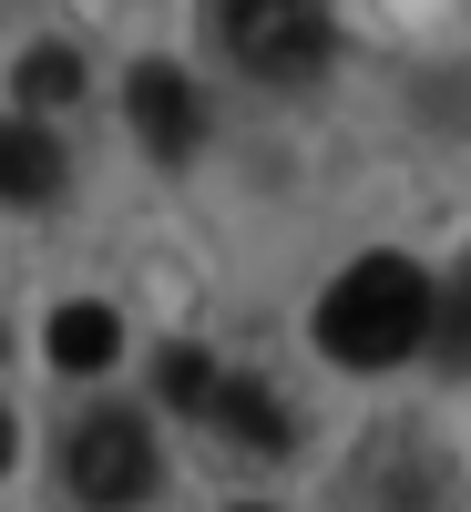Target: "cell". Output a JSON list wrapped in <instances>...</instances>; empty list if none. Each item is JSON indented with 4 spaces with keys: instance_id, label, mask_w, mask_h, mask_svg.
<instances>
[{
    "instance_id": "52a82bcc",
    "label": "cell",
    "mask_w": 471,
    "mask_h": 512,
    "mask_svg": "<svg viewBox=\"0 0 471 512\" xmlns=\"http://www.w3.org/2000/svg\"><path fill=\"white\" fill-rule=\"evenodd\" d=\"M216 420H226V431L246 441V451H287V400L277 390H256V379H216Z\"/></svg>"
},
{
    "instance_id": "9c48e42d",
    "label": "cell",
    "mask_w": 471,
    "mask_h": 512,
    "mask_svg": "<svg viewBox=\"0 0 471 512\" xmlns=\"http://www.w3.org/2000/svg\"><path fill=\"white\" fill-rule=\"evenodd\" d=\"M431 359L441 369H471V277L431 287Z\"/></svg>"
},
{
    "instance_id": "8992f818",
    "label": "cell",
    "mask_w": 471,
    "mask_h": 512,
    "mask_svg": "<svg viewBox=\"0 0 471 512\" xmlns=\"http://www.w3.org/2000/svg\"><path fill=\"white\" fill-rule=\"evenodd\" d=\"M113 349H123V318H113V308H93V297L52 318V369L93 379V369H113Z\"/></svg>"
},
{
    "instance_id": "3957f363",
    "label": "cell",
    "mask_w": 471,
    "mask_h": 512,
    "mask_svg": "<svg viewBox=\"0 0 471 512\" xmlns=\"http://www.w3.org/2000/svg\"><path fill=\"white\" fill-rule=\"evenodd\" d=\"M62 472H72V492L93 502V512H134V502L154 492V441H144V420H134V410H93V420H72Z\"/></svg>"
},
{
    "instance_id": "30bf717a",
    "label": "cell",
    "mask_w": 471,
    "mask_h": 512,
    "mask_svg": "<svg viewBox=\"0 0 471 512\" xmlns=\"http://www.w3.org/2000/svg\"><path fill=\"white\" fill-rule=\"evenodd\" d=\"M82 93V52H62V41H41V52L21 62V103H72Z\"/></svg>"
},
{
    "instance_id": "8fae6325",
    "label": "cell",
    "mask_w": 471,
    "mask_h": 512,
    "mask_svg": "<svg viewBox=\"0 0 471 512\" xmlns=\"http://www.w3.org/2000/svg\"><path fill=\"white\" fill-rule=\"evenodd\" d=\"M11 451H21V431H11V410H0V472H11Z\"/></svg>"
},
{
    "instance_id": "277c9868",
    "label": "cell",
    "mask_w": 471,
    "mask_h": 512,
    "mask_svg": "<svg viewBox=\"0 0 471 512\" xmlns=\"http://www.w3.org/2000/svg\"><path fill=\"white\" fill-rule=\"evenodd\" d=\"M123 103H134V134H144L154 164H185L205 144V93H195L175 62H144L134 82H123Z\"/></svg>"
},
{
    "instance_id": "ba28073f",
    "label": "cell",
    "mask_w": 471,
    "mask_h": 512,
    "mask_svg": "<svg viewBox=\"0 0 471 512\" xmlns=\"http://www.w3.org/2000/svg\"><path fill=\"white\" fill-rule=\"evenodd\" d=\"M154 400H164V410H216V359L175 338V349L154 359Z\"/></svg>"
},
{
    "instance_id": "6da1fadb",
    "label": "cell",
    "mask_w": 471,
    "mask_h": 512,
    "mask_svg": "<svg viewBox=\"0 0 471 512\" xmlns=\"http://www.w3.org/2000/svg\"><path fill=\"white\" fill-rule=\"evenodd\" d=\"M431 338V277L410 256H359L349 277L318 297V349L349 369H390Z\"/></svg>"
},
{
    "instance_id": "7a4b0ae2",
    "label": "cell",
    "mask_w": 471,
    "mask_h": 512,
    "mask_svg": "<svg viewBox=\"0 0 471 512\" xmlns=\"http://www.w3.org/2000/svg\"><path fill=\"white\" fill-rule=\"evenodd\" d=\"M216 41L246 82H318L328 72V0H216Z\"/></svg>"
},
{
    "instance_id": "5b68a950",
    "label": "cell",
    "mask_w": 471,
    "mask_h": 512,
    "mask_svg": "<svg viewBox=\"0 0 471 512\" xmlns=\"http://www.w3.org/2000/svg\"><path fill=\"white\" fill-rule=\"evenodd\" d=\"M62 195V144L41 123H0V205H52Z\"/></svg>"
}]
</instances>
